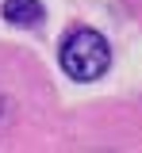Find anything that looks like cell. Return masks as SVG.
Segmentation results:
<instances>
[{
	"instance_id": "7a4b0ae2",
	"label": "cell",
	"mask_w": 142,
	"mask_h": 153,
	"mask_svg": "<svg viewBox=\"0 0 142 153\" xmlns=\"http://www.w3.org/2000/svg\"><path fill=\"white\" fill-rule=\"evenodd\" d=\"M0 12H4V19L12 27H23V31H35V27H42V19H46V8H42L39 0H4Z\"/></svg>"
},
{
	"instance_id": "6da1fadb",
	"label": "cell",
	"mask_w": 142,
	"mask_h": 153,
	"mask_svg": "<svg viewBox=\"0 0 142 153\" xmlns=\"http://www.w3.org/2000/svg\"><path fill=\"white\" fill-rule=\"evenodd\" d=\"M111 65L108 38L92 27H73L61 38V69L73 80H100Z\"/></svg>"
}]
</instances>
